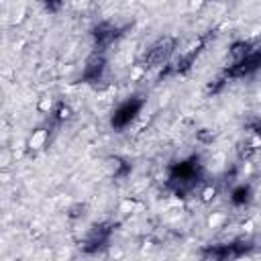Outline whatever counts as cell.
<instances>
[{"mask_svg": "<svg viewBox=\"0 0 261 261\" xmlns=\"http://www.w3.org/2000/svg\"><path fill=\"white\" fill-rule=\"evenodd\" d=\"M171 47H173V43H171L169 39H163V41H159V43H157L155 47H151V49H149V53H147V59H149V63L157 65V63L165 61V59L169 57V53H171Z\"/></svg>", "mask_w": 261, "mask_h": 261, "instance_id": "1", "label": "cell"}]
</instances>
